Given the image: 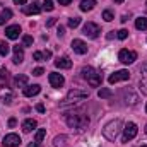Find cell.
I'll return each instance as SVG.
<instances>
[{
    "instance_id": "35",
    "label": "cell",
    "mask_w": 147,
    "mask_h": 147,
    "mask_svg": "<svg viewBox=\"0 0 147 147\" xmlns=\"http://www.w3.org/2000/svg\"><path fill=\"white\" fill-rule=\"evenodd\" d=\"M33 58H34L36 62H43V60H45V57H43V51H34Z\"/></svg>"
},
{
    "instance_id": "34",
    "label": "cell",
    "mask_w": 147,
    "mask_h": 147,
    "mask_svg": "<svg viewBox=\"0 0 147 147\" xmlns=\"http://www.w3.org/2000/svg\"><path fill=\"white\" fill-rule=\"evenodd\" d=\"M22 43H24V46H31L33 45V36H28L26 34V36L22 38Z\"/></svg>"
},
{
    "instance_id": "48",
    "label": "cell",
    "mask_w": 147,
    "mask_h": 147,
    "mask_svg": "<svg viewBox=\"0 0 147 147\" xmlns=\"http://www.w3.org/2000/svg\"><path fill=\"white\" fill-rule=\"evenodd\" d=\"M140 147H147V146H140Z\"/></svg>"
},
{
    "instance_id": "29",
    "label": "cell",
    "mask_w": 147,
    "mask_h": 147,
    "mask_svg": "<svg viewBox=\"0 0 147 147\" xmlns=\"http://www.w3.org/2000/svg\"><path fill=\"white\" fill-rule=\"evenodd\" d=\"M12 99H14L12 92H3V94H2V101H3L5 105H10V103H12Z\"/></svg>"
},
{
    "instance_id": "28",
    "label": "cell",
    "mask_w": 147,
    "mask_h": 147,
    "mask_svg": "<svg viewBox=\"0 0 147 147\" xmlns=\"http://www.w3.org/2000/svg\"><path fill=\"white\" fill-rule=\"evenodd\" d=\"M45 135H46V130H45V128H39V130L36 132V139H34V142L41 144V142H43V139H45Z\"/></svg>"
},
{
    "instance_id": "31",
    "label": "cell",
    "mask_w": 147,
    "mask_h": 147,
    "mask_svg": "<svg viewBox=\"0 0 147 147\" xmlns=\"http://www.w3.org/2000/svg\"><path fill=\"white\" fill-rule=\"evenodd\" d=\"M43 9H45V10H48V12H51V10L55 9V5H53V0H45V3H43Z\"/></svg>"
},
{
    "instance_id": "49",
    "label": "cell",
    "mask_w": 147,
    "mask_h": 147,
    "mask_svg": "<svg viewBox=\"0 0 147 147\" xmlns=\"http://www.w3.org/2000/svg\"><path fill=\"white\" fill-rule=\"evenodd\" d=\"M146 5H147V2H146Z\"/></svg>"
},
{
    "instance_id": "5",
    "label": "cell",
    "mask_w": 147,
    "mask_h": 147,
    "mask_svg": "<svg viewBox=\"0 0 147 147\" xmlns=\"http://www.w3.org/2000/svg\"><path fill=\"white\" fill-rule=\"evenodd\" d=\"M118 60H120L121 63H125V65L134 63V62L137 60V53H135V51H130V50H120Z\"/></svg>"
},
{
    "instance_id": "14",
    "label": "cell",
    "mask_w": 147,
    "mask_h": 147,
    "mask_svg": "<svg viewBox=\"0 0 147 147\" xmlns=\"http://www.w3.org/2000/svg\"><path fill=\"white\" fill-rule=\"evenodd\" d=\"M12 50H14V58H12V62H14V63H22V62H24V50H22V46H14Z\"/></svg>"
},
{
    "instance_id": "40",
    "label": "cell",
    "mask_w": 147,
    "mask_h": 147,
    "mask_svg": "<svg viewBox=\"0 0 147 147\" xmlns=\"http://www.w3.org/2000/svg\"><path fill=\"white\" fill-rule=\"evenodd\" d=\"M43 57H45V60H48V58L51 57V51H48V50H46V51H43Z\"/></svg>"
},
{
    "instance_id": "16",
    "label": "cell",
    "mask_w": 147,
    "mask_h": 147,
    "mask_svg": "<svg viewBox=\"0 0 147 147\" xmlns=\"http://www.w3.org/2000/svg\"><path fill=\"white\" fill-rule=\"evenodd\" d=\"M39 91H41V87H39L38 84H33V86H26V87H24V96H26V98H33V96L39 94Z\"/></svg>"
},
{
    "instance_id": "21",
    "label": "cell",
    "mask_w": 147,
    "mask_h": 147,
    "mask_svg": "<svg viewBox=\"0 0 147 147\" xmlns=\"http://www.w3.org/2000/svg\"><path fill=\"white\" fill-rule=\"evenodd\" d=\"M96 7V0H82L80 2V10L82 12H89Z\"/></svg>"
},
{
    "instance_id": "37",
    "label": "cell",
    "mask_w": 147,
    "mask_h": 147,
    "mask_svg": "<svg viewBox=\"0 0 147 147\" xmlns=\"http://www.w3.org/2000/svg\"><path fill=\"white\" fill-rule=\"evenodd\" d=\"M57 34H58V38H62L63 34H65V28H63V26H58V31H57Z\"/></svg>"
},
{
    "instance_id": "25",
    "label": "cell",
    "mask_w": 147,
    "mask_h": 147,
    "mask_svg": "<svg viewBox=\"0 0 147 147\" xmlns=\"http://www.w3.org/2000/svg\"><path fill=\"white\" fill-rule=\"evenodd\" d=\"M7 80H9V72H7V69H0V87L7 86Z\"/></svg>"
},
{
    "instance_id": "46",
    "label": "cell",
    "mask_w": 147,
    "mask_h": 147,
    "mask_svg": "<svg viewBox=\"0 0 147 147\" xmlns=\"http://www.w3.org/2000/svg\"><path fill=\"white\" fill-rule=\"evenodd\" d=\"M146 134H147V125H146Z\"/></svg>"
},
{
    "instance_id": "27",
    "label": "cell",
    "mask_w": 147,
    "mask_h": 147,
    "mask_svg": "<svg viewBox=\"0 0 147 147\" xmlns=\"http://www.w3.org/2000/svg\"><path fill=\"white\" fill-rule=\"evenodd\" d=\"M9 51H10V46H9L5 41H2V43H0V57H7Z\"/></svg>"
},
{
    "instance_id": "3",
    "label": "cell",
    "mask_w": 147,
    "mask_h": 147,
    "mask_svg": "<svg viewBox=\"0 0 147 147\" xmlns=\"http://www.w3.org/2000/svg\"><path fill=\"white\" fill-rule=\"evenodd\" d=\"M82 75H84V79H86L92 87L101 86V75L96 72L92 67H84V69H82Z\"/></svg>"
},
{
    "instance_id": "19",
    "label": "cell",
    "mask_w": 147,
    "mask_h": 147,
    "mask_svg": "<svg viewBox=\"0 0 147 147\" xmlns=\"http://www.w3.org/2000/svg\"><path fill=\"white\" fill-rule=\"evenodd\" d=\"M125 103H127L128 106H134V105H137V103H139V96H137L135 92L128 91V92L125 94Z\"/></svg>"
},
{
    "instance_id": "24",
    "label": "cell",
    "mask_w": 147,
    "mask_h": 147,
    "mask_svg": "<svg viewBox=\"0 0 147 147\" xmlns=\"http://www.w3.org/2000/svg\"><path fill=\"white\" fill-rule=\"evenodd\" d=\"M135 28H137L139 31H146L147 29V17H139V19H135Z\"/></svg>"
},
{
    "instance_id": "20",
    "label": "cell",
    "mask_w": 147,
    "mask_h": 147,
    "mask_svg": "<svg viewBox=\"0 0 147 147\" xmlns=\"http://www.w3.org/2000/svg\"><path fill=\"white\" fill-rule=\"evenodd\" d=\"M53 146L55 147H67L69 146V137L67 135H57L55 140H53Z\"/></svg>"
},
{
    "instance_id": "32",
    "label": "cell",
    "mask_w": 147,
    "mask_h": 147,
    "mask_svg": "<svg viewBox=\"0 0 147 147\" xmlns=\"http://www.w3.org/2000/svg\"><path fill=\"white\" fill-rule=\"evenodd\" d=\"M103 19H105L106 22H111V21L115 19V16H113L111 10H105V12H103Z\"/></svg>"
},
{
    "instance_id": "45",
    "label": "cell",
    "mask_w": 147,
    "mask_h": 147,
    "mask_svg": "<svg viewBox=\"0 0 147 147\" xmlns=\"http://www.w3.org/2000/svg\"><path fill=\"white\" fill-rule=\"evenodd\" d=\"M113 2H115V3H123L125 0H113Z\"/></svg>"
},
{
    "instance_id": "36",
    "label": "cell",
    "mask_w": 147,
    "mask_h": 147,
    "mask_svg": "<svg viewBox=\"0 0 147 147\" xmlns=\"http://www.w3.org/2000/svg\"><path fill=\"white\" fill-rule=\"evenodd\" d=\"M43 74H45V70H43L41 67H38V69H34V70H33V75H36V77H39V75H43Z\"/></svg>"
},
{
    "instance_id": "47",
    "label": "cell",
    "mask_w": 147,
    "mask_h": 147,
    "mask_svg": "<svg viewBox=\"0 0 147 147\" xmlns=\"http://www.w3.org/2000/svg\"><path fill=\"white\" fill-rule=\"evenodd\" d=\"M146 111H147V105H146Z\"/></svg>"
},
{
    "instance_id": "18",
    "label": "cell",
    "mask_w": 147,
    "mask_h": 147,
    "mask_svg": "<svg viewBox=\"0 0 147 147\" xmlns=\"http://www.w3.org/2000/svg\"><path fill=\"white\" fill-rule=\"evenodd\" d=\"M55 65L58 69H70L72 67V60L69 57H62V58H57L55 60Z\"/></svg>"
},
{
    "instance_id": "22",
    "label": "cell",
    "mask_w": 147,
    "mask_h": 147,
    "mask_svg": "<svg viewBox=\"0 0 147 147\" xmlns=\"http://www.w3.org/2000/svg\"><path fill=\"white\" fill-rule=\"evenodd\" d=\"M14 86L16 87H26L28 86V75H17L16 79H14Z\"/></svg>"
},
{
    "instance_id": "23",
    "label": "cell",
    "mask_w": 147,
    "mask_h": 147,
    "mask_svg": "<svg viewBox=\"0 0 147 147\" xmlns=\"http://www.w3.org/2000/svg\"><path fill=\"white\" fill-rule=\"evenodd\" d=\"M10 17H12V10H10V9H3V10L0 12V24L3 26Z\"/></svg>"
},
{
    "instance_id": "4",
    "label": "cell",
    "mask_w": 147,
    "mask_h": 147,
    "mask_svg": "<svg viewBox=\"0 0 147 147\" xmlns=\"http://www.w3.org/2000/svg\"><path fill=\"white\" fill-rule=\"evenodd\" d=\"M137 132H139L137 125H135L134 121H128V123L123 127V142H130L132 139H135Z\"/></svg>"
},
{
    "instance_id": "6",
    "label": "cell",
    "mask_w": 147,
    "mask_h": 147,
    "mask_svg": "<svg viewBox=\"0 0 147 147\" xmlns=\"http://www.w3.org/2000/svg\"><path fill=\"white\" fill-rule=\"evenodd\" d=\"M82 33L86 34L87 38H98L99 36V33H101V29H99V26L98 24H94V22H86L84 24V28H82Z\"/></svg>"
},
{
    "instance_id": "11",
    "label": "cell",
    "mask_w": 147,
    "mask_h": 147,
    "mask_svg": "<svg viewBox=\"0 0 147 147\" xmlns=\"http://www.w3.org/2000/svg\"><path fill=\"white\" fill-rule=\"evenodd\" d=\"M41 3L39 2H33L31 5H24V9H22V12L24 14H28V16H33V14H39L41 12Z\"/></svg>"
},
{
    "instance_id": "41",
    "label": "cell",
    "mask_w": 147,
    "mask_h": 147,
    "mask_svg": "<svg viewBox=\"0 0 147 147\" xmlns=\"http://www.w3.org/2000/svg\"><path fill=\"white\" fill-rule=\"evenodd\" d=\"M36 110L39 111V113H45V106H43V105L39 103V105H36Z\"/></svg>"
},
{
    "instance_id": "15",
    "label": "cell",
    "mask_w": 147,
    "mask_h": 147,
    "mask_svg": "<svg viewBox=\"0 0 147 147\" xmlns=\"http://www.w3.org/2000/svg\"><path fill=\"white\" fill-rule=\"evenodd\" d=\"M140 74H142V77H140V89H142V92L147 94V62L140 67Z\"/></svg>"
},
{
    "instance_id": "26",
    "label": "cell",
    "mask_w": 147,
    "mask_h": 147,
    "mask_svg": "<svg viewBox=\"0 0 147 147\" xmlns=\"http://www.w3.org/2000/svg\"><path fill=\"white\" fill-rule=\"evenodd\" d=\"M98 96L103 98V99H106V98H111V96H113V92H111V89H108V87H103V89H99Z\"/></svg>"
},
{
    "instance_id": "10",
    "label": "cell",
    "mask_w": 147,
    "mask_h": 147,
    "mask_svg": "<svg viewBox=\"0 0 147 147\" xmlns=\"http://www.w3.org/2000/svg\"><path fill=\"white\" fill-rule=\"evenodd\" d=\"M72 50L79 55H86L87 53V45L82 39H74L72 41Z\"/></svg>"
},
{
    "instance_id": "7",
    "label": "cell",
    "mask_w": 147,
    "mask_h": 147,
    "mask_svg": "<svg viewBox=\"0 0 147 147\" xmlns=\"http://www.w3.org/2000/svg\"><path fill=\"white\" fill-rule=\"evenodd\" d=\"M128 79H130V72H128V70H116L115 74L110 75L108 82H110V84H116V82H120V80H128Z\"/></svg>"
},
{
    "instance_id": "17",
    "label": "cell",
    "mask_w": 147,
    "mask_h": 147,
    "mask_svg": "<svg viewBox=\"0 0 147 147\" xmlns=\"http://www.w3.org/2000/svg\"><path fill=\"white\" fill-rule=\"evenodd\" d=\"M36 127H38V123H36V120H33V118H28V120L22 121V132H26V134L33 132Z\"/></svg>"
},
{
    "instance_id": "9",
    "label": "cell",
    "mask_w": 147,
    "mask_h": 147,
    "mask_svg": "<svg viewBox=\"0 0 147 147\" xmlns=\"http://www.w3.org/2000/svg\"><path fill=\"white\" fill-rule=\"evenodd\" d=\"M48 80H50V84H51V87H55V89H58V87H62V86H63V82H65V79H63V75H62V74H57V72H51V74H50V77H48Z\"/></svg>"
},
{
    "instance_id": "1",
    "label": "cell",
    "mask_w": 147,
    "mask_h": 147,
    "mask_svg": "<svg viewBox=\"0 0 147 147\" xmlns=\"http://www.w3.org/2000/svg\"><path fill=\"white\" fill-rule=\"evenodd\" d=\"M65 121H67V125H69L70 128H75V130H79V132H82V130H86V128L89 127V116H87V113L84 110L69 111V113L65 115Z\"/></svg>"
},
{
    "instance_id": "2",
    "label": "cell",
    "mask_w": 147,
    "mask_h": 147,
    "mask_svg": "<svg viewBox=\"0 0 147 147\" xmlns=\"http://www.w3.org/2000/svg\"><path fill=\"white\" fill-rule=\"evenodd\" d=\"M121 130H123V121H121V120H113V121H110V123L103 128V135H105L108 140L115 142Z\"/></svg>"
},
{
    "instance_id": "13",
    "label": "cell",
    "mask_w": 147,
    "mask_h": 147,
    "mask_svg": "<svg viewBox=\"0 0 147 147\" xmlns=\"http://www.w3.org/2000/svg\"><path fill=\"white\" fill-rule=\"evenodd\" d=\"M87 98V92L86 91H79V89H72V91H69V94H67V99H74V101H77V99H86Z\"/></svg>"
},
{
    "instance_id": "38",
    "label": "cell",
    "mask_w": 147,
    "mask_h": 147,
    "mask_svg": "<svg viewBox=\"0 0 147 147\" xmlns=\"http://www.w3.org/2000/svg\"><path fill=\"white\" fill-rule=\"evenodd\" d=\"M57 24V19H50L48 22H46V28H51V26H55Z\"/></svg>"
},
{
    "instance_id": "43",
    "label": "cell",
    "mask_w": 147,
    "mask_h": 147,
    "mask_svg": "<svg viewBox=\"0 0 147 147\" xmlns=\"http://www.w3.org/2000/svg\"><path fill=\"white\" fill-rule=\"evenodd\" d=\"M70 2H72V0H58V3H60V5H69Z\"/></svg>"
},
{
    "instance_id": "30",
    "label": "cell",
    "mask_w": 147,
    "mask_h": 147,
    "mask_svg": "<svg viewBox=\"0 0 147 147\" xmlns=\"http://www.w3.org/2000/svg\"><path fill=\"white\" fill-rule=\"evenodd\" d=\"M79 24H80V17H72V19H69V28L75 29Z\"/></svg>"
},
{
    "instance_id": "33",
    "label": "cell",
    "mask_w": 147,
    "mask_h": 147,
    "mask_svg": "<svg viewBox=\"0 0 147 147\" xmlns=\"http://www.w3.org/2000/svg\"><path fill=\"white\" fill-rule=\"evenodd\" d=\"M127 36H128V31H127V29H120V31L116 33V38H118V39H127Z\"/></svg>"
},
{
    "instance_id": "8",
    "label": "cell",
    "mask_w": 147,
    "mask_h": 147,
    "mask_svg": "<svg viewBox=\"0 0 147 147\" xmlns=\"http://www.w3.org/2000/svg\"><path fill=\"white\" fill-rule=\"evenodd\" d=\"M3 146L5 147H17L21 146V137L17 134H9L3 137Z\"/></svg>"
},
{
    "instance_id": "39",
    "label": "cell",
    "mask_w": 147,
    "mask_h": 147,
    "mask_svg": "<svg viewBox=\"0 0 147 147\" xmlns=\"http://www.w3.org/2000/svg\"><path fill=\"white\" fill-rule=\"evenodd\" d=\"M16 125H17V120H16V118H10V120H9V127L12 128V127H16Z\"/></svg>"
},
{
    "instance_id": "12",
    "label": "cell",
    "mask_w": 147,
    "mask_h": 147,
    "mask_svg": "<svg viewBox=\"0 0 147 147\" xmlns=\"http://www.w3.org/2000/svg\"><path fill=\"white\" fill-rule=\"evenodd\" d=\"M21 34V26H9V28H5V36L9 38V39H17Z\"/></svg>"
},
{
    "instance_id": "42",
    "label": "cell",
    "mask_w": 147,
    "mask_h": 147,
    "mask_svg": "<svg viewBox=\"0 0 147 147\" xmlns=\"http://www.w3.org/2000/svg\"><path fill=\"white\" fill-rule=\"evenodd\" d=\"M16 5H26V0H14Z\"/></svg>"
},
{
    "instance_id": "44",
    "label": "cell",
    "mask_w": 147,
    "mask_h": 147,
    "mask_svg": "<svg viewBox=\"0 0 147 147\" xmlns=\"http://www.w3.org/2000/svg\"><path fill=\"white\" fill-rule=\"evenodd\" d=\"M28 147H41V146H39L38 142H31V144H29V146H28Z\"/></svg>"
}]
</instances>
